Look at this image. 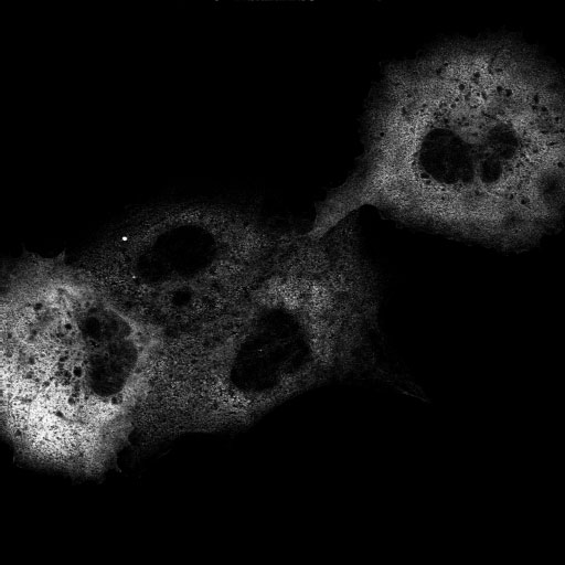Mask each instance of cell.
<instances>
[{
	"mask_svg": "<svg viewBox=\"0 0 565 565\" xmlns=\"http://www.w3.org/2000/svg\"><path fill=\"white\" fill-rule=\"evenodd\" d=\"M354 170L318 204L319 237L372 207L501 250L537 245L565 211V86L513 36L448 40L388 65Z\"/></svg>",
	"mask_w": 565,
	"mask_h": 565,
	"instance_id": "cell-1",
	"label": "cell"
}]
</instances>
